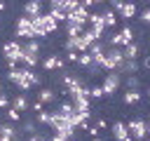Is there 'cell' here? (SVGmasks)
I'll use <instances>...</instances> for the list:
<instances>
[{"label": "cell", "instance_id": "23", "mask_svg": "<svg viewBox=\"0 0 150 141\" xmlns=\"http://www.w3.org/2000/svg\"><path fill=\"white\" fill-rule=\"evenodd\" d=\"M94 61H91V54L89 52H80V56H77V66H82V68H89Z\"/></svg>", "mask_w": 150, "mask_h": 141}, {"label": "cell", "instance_id": "35", "mask_svg": "<svg viewBox=\"0 0 150 141\" xmlns=\"http://www.w3.org/2000/svg\"><path fill=\"white\" fill-rule=\"evenodd\" d=\"M23 129H26V132H30V134H35V125H33V122H26V125H23Z\"/></svg>", "mask_w": 150, "mask_h": 141}, {"label": "cell", "instance_id": "27", "mask_svg": "<svg viewBox=\"0 0 150 141\" xmlns=\"http://www.w3.org/2000/svg\"><path fill=\"white\" fill-rule=\"evenodd\" d=\"M49 120H52V110H40L38 113V122H42V125H49Z\"/></svg>", "mask_w": 150, "mask_h": 141}, {"label": "cell", "instance_id": "24", "mask_svg": "<svg viewBox=\"0 0 150 141\" xmlns=\"http://www.w3.org/2000/svg\"><path fill=\"white\" fill-rule=\"evenodd\" d=\"M7 120H9V122H19V120H21V113H19L14 106H7Z\"/></svg>", "mask_w": 150, "mask_h": 141}, {"label": "cell", "instance_id": "49", "mask_svg": "<svg viewBox=\"0 0 150 141\" xmlns=\"http://www.w3.org/2000/svg\"><path fill=\"white\" fill-rule=\"evenodd\" d=\"M145 2H150V0H145Z\"/></svg>", "mask_w": 150, "mask_h": 141}, {"label": "cell", "instance_id": "25", "mask_svg": "<svg viewBox=\"0 0 150 141\" xmlns=\"http://www.w3.org/2000/svg\"><path fill=\"white\" fill-rule=\"evenodd\" d=\"M138 75H134V73H129L127 75V89H138Z\"/></svg>", "mask_w": 150, "mask_h": 141}, {"label": "cell", "instance_id": "43", "mask_svg": "<svg viewBox=\"0 0 150 141\" xmlns=\"http://www.w3.org/2000/svg\"><path fill=\"white\" fill-rule=\"evenodd\" d=\"M91 141H103V139H98V136H96V139H91Z\"/></svg>", "mask_w": 150, "mask_h": 141}, {"label": "cell", "instance_id": "17", "mask_svg": "<svg viewBox=\"0 0 150 141\" xmlns=\"http://www.w3.org/2000/svg\"><path fill=\"white\" fill-rule=\"evenodd\" d=\"M12 106H14L19 113H23V110H28V108H30V103H28V96H26V94H16V96H14V101H12Z\"/></svg>", "mask_w": 150, "mask_h": 141}, {"label": "cell", "instance_id": "4", "mask_svg": "<svg viewBox=\"0 0 150 141\" xmlns=\"http://www.w3.org/2000/svg\"><path fill=\"white\" fill-rule=\"evenodd\" d=\"M2 56L7 61V68H16L21 63V42L19 40H7L2 45Z\"/></svg>", "mask_w": 150, "mask_h": 141}, {"label": "cell", "instance_id": "19", "mask_svg": "<svg viewBox=\"0 0 150 141\" xmlns=\"http://www.w3.org/2000/svg\"><path fill=\"white\" fill-rule=\"evenodd\" d=\"M82 31H84V26H82V24H75V21H66V33H68V38H77Z\"/></svg>", "mask_w": 150, "mask_h": 141}, {"label": "cell", "instance_id": "44", "mask_svg": "<svg viewBox=\"0 0 150 141\" xmlns=\"http://www.w3.org/2000/svg\"><path fill=\"white\" fill-rule=\"evenodd\" d=\"M124 141H134V139H131V136H127V139H124Z\"/></svg>", "mask_w": 150, "mask_h": 141}, {"label": "cell", "instance_id": "9", "mask_svg": "<svg viewBox=\"0 0 150 141\" xmlns=\"http://www.w3.org/2000/svg\"><path fill=\"white\" fill-rule=\"evenodd\" d=\"M87 24H89V31L96 35V40H101V38H103V33H105L103 16H101L98 12H89V19H87Z\"/></svg>", "mask_w": 150, "mask_h": 141}, {"label": "cell", "instance_id": "33", "mask_svg": "<svg viewBox=\"0 0 150 141\" xmlns=\"http://www.w3.org/2000/svg\"><path fill=\"white\" fill-rule=\"evenodd\" d=\"M141 21H143V24H148V26H150V7H148V9H145V12H143V14H141Z\"/></svg>", "mask_w": 150, "mask_h": 141}, {"label": "cell", "instance_id": "36", "mask_svg": "<svg viewBox=\"0 0 150 141\" xmlns=\"http://www.w3.org/2000/svg\"><path fill=\"white\" fill-rule=\"evenodd\" d=\"M9 106V101H7V96L5 94H0V108H7Z\"/></svg>", "mask_w": 150, "mask_h": 141}, {"label": "cell", "instance_id": "13", "mask_svg": "<svg viewBox=\"0 0 150 141\" xmlns=\"http://www.w3.org/2000/svg\"><path fill=\"white\" fill-rule=\"evenodd\" d=\"M19 139V132L12 122H2L0 125V141H16Z\"/></svg>", "mask_w": 150, "mask_h": 141}, {"label": "cell", "instance_id": "3", "mask_svg": "<svg viewBox=\"0 0 150 141\" xmlns=\"http://www.w3.org/2000/svg\"><path fill=\"white\" fill-rule=\"evenodd\" d=\"M38 61H40V42L35 38L33 40H26L21 45V66L33 68V66H38Z\"/></svg>", "mask_w": 150, "mask_h": 141}, {"label": "cell", "instance_id": "7", "mask_svg": "<svg viewBox=\"0 0 150 141\" xmlns=\"http://www.w3.org/2000/svg\"><path fill=\"white\" fill-rule=\"evenodd\" d=\"M127 129H129V136H131L134 141H143V139L148 136V122L141 120V118H131V120L127 122Z\"/></svg>", "mask_w": 150, "mask_h": 141}, {"label": "cell", "instance_id": "28", "mask_svg": "<svg viewBox=\"0 0 150 141\" xmlns=\"http://www.w3.org/2000/svg\"><path fill=\"white\" fill-rule=\"evenodd\" d=\"M49 14H52L59 24H63V21H66V12H63V9H49Z\"/></svg>", "mask_w": 150, "mask_h": 141}, {"label": "cell", "instance_id": "8", "mask_svg": "<svg viewBox=\"0 0 150 141\" xmlns=\"http://www.w3.org/2000/svg\"><path fill=\"white\" fill-rule=\"evenodd\" d=\"M16 38H26V40H33L35 38V31H33V19L30 16H19L16 19Z\"/></svg>", "mask_w": 150, "mask_h": 141}, {"label": "cell", "instance_id": "16", "mask_svg": "<svg viewBox=\"0 0 150 141\" xmlns=\"http://www.w3.org/2000/svg\"><path fill=\"white\" fill-rule=\"evenodd\" d=\"M138 52H141L138 42H129V45H124V47H122L124 59H138Z\"/></svg>", "mask_w": 150, "mask_h": 141}, {"label": "cell", "instance_id": "34", "mask_svg": "<svg viewBox=\"0 0 150 141\" xmlns=\"http://www.w3.org/2000/svg\"><path fill=\"white\" fill-rule=\"evenodd\" d=\"M101 2H105V0H82V5H84V7H91V5H101Z\"/></svg>", "mask_w": 150, "mask_h": 141}, {"label": "cell", "instance_id": "5", "mask_svg": "<svg viewBox=\"0 0 150 141\" xmlns=\"http://www.w3.org/2000/svg\"><path fill=\"white\" fill-rule=\"evenodd\" d=\"M122 61H124L122 47H105V54H103L101 68H103V70H117Z\"/></svg>", "mask_w": 150, "mask_h": 141}, {"label": "cell", "instance_id": "1", "mask_svg": "<svg viewBox=\"0 0 150 141\" xmlns=\"http://www.w3.org/2000/svg\"><path fill=\"white\" fill-rule=\"evenodd\" d=\"M7 78H9V82H14L21 92H28L30 87H35V85H40L42 82V78L33 70V68H26V66H16V68H9L7 70Z\"/></svg>", "mask_w": 150, "mask_h": 141}, {"label": "cell", "instance_id": "15", "mask_svg": "<svg viewBox=\"0 0 150 141\" xmlns=\"http://www.w3.org/2000/svg\"><path fill=\"white\" fill-rule=\"evenodd\" d=\"M23 14L26 16H40L42 14V0H28L26 5H23Z\"/></svg>", "mask_w": 150, "mask_h": 141}, {"label": "cell", "instance_id": "39", "mask_svg": "<svg viewBox=\"0 0 150 141\" xmlns=\"http://www.w3.org/2000/svg\"><path fill=\"white\" fill-rule=\"evenodd\" d=\"M143 66H145V68H148V70H150V54H148V56H145V59H143Z\"/></svg>", "mask_w": 150, "mask_h": 141}, {"label": "cell", "instance_id": "42", "mask_svg": "<svg viewBox=\"0 0 150 141\" xmlns=\"http://www.w3.org/2000/svg\"><path fill=\"white\" fill-rule=\"evenodd\" d=\"M45 141H61V139H56V136H54V139H45Z\"/></svg>", "mask_w": 150, "mask_h": 141}, {"label": "cell", "instance_id": "38", "mask_svg": "<svg viewBox=\"0 0 150 141\" xmlns=\"http://www.w3.org/2000/svg\"><path fill=\"white\" fill-rule=\"evenodd\" d=\"M28 141H45V139H42L40 134H30V136H28Z\"/></svg>", "mask_w": 150, "mask_h": 141}, {"label": "cell", "instance_id": "2", "mask_svg": "<svg viewBox=\"0 0 150 141\" xmlns=\"http://www.w3.org/2000/svg\"><path fill=\"white\" fill-rule=\"evenodd\" d=\"M59 28V21L47 12H42L40 16H33V31H35V38H47L49 33H54Z\"/></svg>", "mask_w": 150, "mask_h": 141}, {"label": "cell", "instance_id": "20", "mask_svg": "<svg viewBox=\"0 0 150 141\" xmlns=\"http://www.w3.org/2000/svg\"><path fill=\"white\" fill-rule=\"evenodd\" d=\"M122 101H124L127 106L138 103V101H141V92H138V89H127V92H124V96H122Z\"/></svg>", "mask_w": 150, "mask_h": 141}, {"label": "cell", "instance_id": "41", "mask_svg": "<svg viewBox=\"0 0 150 141\" xmlns=\"http://www.w3.org/2000/svg\"><path fill=\"white\" fill-rule=\"evenodd\" d=\"M145 122H148V134H150V115H148V120H145Z\"/></svg>", "mask_w": 150, "mask_h": 141}, {"label": "cell", "instance_id": "47", "mask_svg": "<svg viewBox=\"0 0 150 141\" xmlns=\"http://www.w3.org/2000/svg\"><path fill=\"white\" fill-rule=\"evenodd\" d=\"M68 141H75V139H68Z\"/></svg>", "mask_w": 150, "mask_h": 141}, {"label": "cell", "instance_id": "21", "mask_svg": "<svg viewBox=\"0 0 150 141\" xmlns=\"http://www.w3.org/2000/svg\"><path fill=\"white\" fill-rule=\"evenodd\" d=\"M120 38H122V47L129 45V42H134V28H131V26H124V28L120 31Z\"/></svg>", "mask_w": 150, "mask_h": 141}, {"label": "cell", "instance_id": "14", "mask_svg": "<svg viewBox=\"0 0 150 141\" xmlns=\"http://www.w3.org/2000/svg\"><path fill=\"white\" fill-rule=\"evenodd\" d=\"M110 134H112V139H115V141H124V139L129 136V129H127V125H124V122H120V120H117V122H112V125H110Z\"/></svg>", "mask_w": 150, "mask_h": 141}, {"label": "cell", "instance_id": "6", "mask_svg": "<svg viewBox=\"0 0 150 141\" xmlns=\"http://www.w3.org/2000/svg\"><path fill=\"white\" fill-rule=\"evenodd\" d=\"M120 85H122V73H120V70H105L103 82H101L103 94H115V92L120 89Z\"/></svg>", "mask_w": 150, "mask_h": 141}, {"label": "cell", "instance_id": "45", "mask_svg": "<svg viewBox=\"0 0 150 141\" xmlns=\"http://www.w3.org/2000/svg\"><path fill=\"white\" fill-rule=\"evenodd\" d=\"M148 99H150V87H148Z\"/></svg>", "mask_w": 150, "mask_h": 141}, {"label": "cell", "instance_id": "37", "mask_svg": "<svg viewBox=\"0 0 150 141\" xmlns=\"http://www.w3.org/2000/svg\"><path fill=\"white\" fill-rule=\"evenodd\" d=\"M96 127H98V129H105V120L98 118V120H96Z\"/></svg>", "mask_w": 150, "mask_h": 141}, {"label": "cell", "instance_id": "32", "mask_svg": "<svg viewBox=\"0 0 150 141\" xmlns=\"http://www.w3.org/2000/svg\"><path fill=\"white\" fill-rule=\"evenodd\" d=\"M105 2H110V9H115V12H117V9L122 7V2H124V0H105Z\"/></svg>", "mask_w": 150, "mask_h": 141}, {"label": "cell", "instance_id": "22", "mask_svg": "<svg viewBox=\"0 0 150 141\" xmlns=\"http://www.w3.org/2000/svg\"><path fill=\"white\" fill-rule=\"evenodd\" d=\"M38 99H40L42 103H54V101H56V94H54V89H40Z\"/></svg>", "mask_w": 150, "mask_h": 141}, {"label": "cell", "instance_id": "11", "mask_svg": "<svg viewBox=\"0 0 150 141\" xmlns=\"http://www.w3.org/2000/svg\"><path fill=\"white\" fill-rule=\"evenodd\" d=\"M42 68L45 70H54V68H66V59L59 54H49L42 59Z\"/></svg>", "mask_w": 150, "mask_h": 141}, {"label": "cell", "instance_id": "26", "mask_svg": "<svg viewBox=\"0 0 150 141\" xmlns=\"http://www.w3.org/2000/svg\"><path fill=\"white\" fill-rule=\"evenodd\" d=\"M89 96H91V99H101V96H105V94H103V87H101V85L89 87Z\"/></svg>", "mask_w": 150, "mask_h": 141}, {"label": "cell", "instance_id": "18", "mask_svg": "<svg viewBox=\"0 0 150 141\" xmlns=\"http://www.w3.org/2000/svg\"><path fill=\"white\" fill-rule=\"evenodd\" d=\"M101 16H103L105 28H115V26H117V21H120V19H117V14H115V9H105Z\"/></svg>", "mask_w": 150, "mask_h": 141}, {"label": "cell", "instance_id": "48", "mask_svg": "<svg viewBox=\"0 0 150 141\" xmlns=\"http://www.w3.org/2000/svg\"><path fill=\"white\" fill-rule=\"evenodd\" d=\"M0 92H2V85H0Z\"/></svg>", "mask_w": 150, "mask_h": 141}, {"label": "cell", "instance_id": "31", "mask_svg": "<svg viewBox=\"0 0 150 141\" xmlns=\"http://www.w3.org/2000/svg\"><path fill=\"white\" fill-rule=\"evenodd\" d=\"M63 5H66V0H49L52 9H63Z\"/></svg>", "mask_w": 150, "mask_h": 141}, {"label": "cell", "instance_id": "30", "mask_svg": "<svg viewBox=\"0 0 150 141\" xmlns=\"http://www.w3.org/2000/svg\"><path fill=\"white\" fill-rule=\"evenodd\" d=\"M77 5H82V0H66V5H63V12L68 14V12H73Z\"/></svg>", "mask_w": 150, "mask_h": 141}, {"label": "cell", "instance_id": "29", "mask_svg": "<svg viewBox=\"0 0 150 141\" xmlns=\"http://www.w3.org/2000/svg\"><path fill=\"white\" fill-rule=\"evenodd\" d=\"M66 61H70V63H77V56H80V52H75V49H66Z\"/></svg>", "mask_w": 150, "mask_h": 141}, {"label": "cell", "instance_id": "10", "mask_svg": "<svg viewBox=\"0 0 150 141\" xmlns=\"http://www.w3.org/2000/svg\"><path fill=\"white\" fill-rule=\"evenodd\" d=\"M87 19H89V7H84V5H77L73 12L66 14V21H75V24H82V26H87Z\"/></svg>", "mask_w": 150, "mask_h": 141}, {"label": "cell", "instance_id": "40", "mask_svg": "<svg viewBox=\"0 0 150 141\" xmlns=\"http://www.w3.org/2000/svg\"><path fill=\"white\" fill-rule=\"evenodd\" d=\"M5 7H7V5H5V0H0V12H5Z\"/></svg>", "mask_w": 150, "mask_h": 141}, {"label": "cell", "instance_id": "46", "mask_svg": "<svg viewBox=\"0 0 150 141\" xmlns=\"http://www.w3.org/2000/svg\"><path fill=\"white\" fill-rule=\"evenodd\" d=\"M143 141H150V139H148V136H145V139H143Z\"/></svg>", "mask_w": 150, "mask_h": 141}, {"label": "cell", "instance_id": "12", "mask_svg": "<svg viewBox=\"0 0 150 141\" xmlns=\"http://www.w3.org/2000/svg\"><path fill=\"white\" fill-rule=\"evenodd\" d=\"M136 12H138V7H136V2H134V0H124V2H122V7L117 9L120 19H124V21H127V19H134V16H136Z\"/></svg>", "mask_w": 150, "mask_h": 141}]
</instances>
